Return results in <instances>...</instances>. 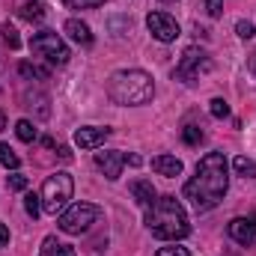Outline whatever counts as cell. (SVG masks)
<instances>
[{"label": "cell", "mask_w": 256, "mask_h": 256, "mask_svg": "<svg viewBox=\"0 0 256 256\" xmlns=\"http://www.w3.org/2000/svg\"><path fill=\"white\" fill-rule=\"evenodd\" d=\"M230 188V167L224 152H206L196 164L194 179L185 185V200H191L196 212H212Z\"/></svg>", "instance_id": "obj_1"}, {"label": "cell", "mask_w": 256, "mask_h": 256, "mask_svg": "<svg viewBox=\"0 0 256 256\" xmlns=\"http://www.w3.org/2000/svg\"><path fill=\"white\" fill-rule=\"evenodd\" d=\"M146 230L155 238L179 242L191 232V224H188V214H185V208L176 196H158L146 208Z\"/></svg>", "instance_id": "obj_2"}, {"label": "cell", "mask_w": 256, "mask_h": 256, "mask_svg": "<svg viewBox=\"0 0 256 256\" xmlns=\"http://www.w3.org/2000/svg\"><path fill=\"white\" fill-rule=\"evenodd\" d=\"M108 96H110V102H116L122 108H140V104L152 102L155 80L143 68H122V72H114L110 74Z\"/></svg>", "instance_id": "obj_3"}, {"label": "cell", "mask_w": 256, "mask_h": 256, "mask_svg": "<svg viewBox=\"0 0 256 256\" xmlns=\"http://www.w3.org/2000/svg\"><path fill=\"white\" fill-rule=\"evenodd\" d=\"M72 194H74V182H72L68 173H54V176H48L45 188H42V194H39V196H42V212L60 218L66 208H68Z\"/></svg>", "instance_id": "obj_4"}, {"label": "cell", "mask_w": 256, "mask_h": 256, "mask_svg": "<svg viewBox=\"0 0 256 256\" xmlns=\"http://www.w3.org/2000/svg\"><path fill=\"white\" fill-rule=\"evenodd\" d=\"M102 218V212H98V206H92V202H74V206H68L63 214H60V230H63L66 236H80V232H86L96 220Z\"/></svg>", "instance_id": "obj_5"}, {"label": "cell", "mask_w": 256, "mask_h": 256, "mask_svg": "<svg viewBox=\"0 0 256 256\" xmlns=\"http://www.w3.org/2000/svg\"><path fill=\"white\" fill-rule=\"evenodd\" d=\"M30 48H33V54L45 57L51 66H66L68 63V57H72V54H68V45L60 39V33H54V30H42V33H36L33 42H30Z\"/></svg>", "instance_id": "obj_6"}, {"label": "cell", "mask_w": 256, "mask_h": 256, "mask_svg": "<svg viewBox=\"0 0 256 256\" xmlns=\"http://www.w3.org/2000/svg\"><path fill=\"white\" fill-rule=\"evenodd\" d=\"M212 68V60H208V54L206 51H200V48H188L185 54H182V63L176 66V72H173V78L176 80H182V84H194L202 72H208Z\"/></svg>", "instance_id": "obj_7"}, {"label": "cell", "mask_w": 256, "mask_h": 256, "mask_svg": "<svg viewBox=\"0 0 256 256\" xmlns=\"http://www.w3.org/2000/svg\"><path fill=\"white\" fill-rule=\"evenodd\" d=\"M146 27H149V33L158 39V42H176L179 39V21L173 18V15H167V12H149L146 15Z\"/></svg>", "instance_id": "obj_8"}, {"label": "cell", "mask_w": 256, "mask_h": 256, "mask_svg": "<svg viewBox=\"0 0 256 256\" xmlns=\"http://www.w3.org/2000/svg\"><path fill=\"white\" fill-rule=\"evenodd\" d=\"M226 232H230V238L238 242V244L256 242V214H250V218H232V220L226 224Z\"/></svg>", "instance_id": "obj_9"}, {"label": "cell", "mask_w": 256, "mask_h": 256, "mask_svg": "<svg viewBox=\"0 0 256 256\" xmlns=\"http://www.w3.org/2000/svg\"><path fill=\"white\" fill-rule=\"evenodd\" d=\"M96 167L104 173V179L116 182L122 176V167H126V155L122 152H96Z\"/></svg>", "instance_id": "obj_10"}, {"label": "cell", "mask_w": 256, "mask_h": 256, "mask_svg": "<svg viewBox=\"0 0 256 256\" xmlns=\"http://www.w3.org/2000/svg\"><path fill=\"white\" fill-rule=\"evenodd\" d=\"M110 137V128L104 126H84V128H78L74 131V143L80 146V149H98L104 140Z\"/></svg>", "instance_id": "obj_11"}, {"label": "cell", "mask_w": 256, "mask_h": 256, "mask_svg": "<svg viewBox=\"0 0 256 256\" xmlns=\"http://www.w3.org/2000/svg\"><path fill=\"white\" fill-rule=\"evenodd\" d=\"M152 170H155L158 176L173 179V176L182 173V161H179L176 155H155V158H152Z\"/></svg>", "instance_id": "obj_12"}, {"label": "cell", "mask_w": 256, "mask_h": 256, "mask_svg": "<svg viewBox=\"0 0 256 256\" xmlns=\"http://www.w3.org/2000/svg\"><path fill=\"white\" fill-rule=\"evenodd\" d=\"M63 30L68 33L72 42H78V45H92V30H90V24H84V21H78V18H68Z\"/></svg>", "instance_id": "obj_13"}, {"label": "cell", "mask_w": 256, "mask_h": 256, "mask_svg": "<svg viewBox=\"0 0 256 256\" xmlns=\"http://www.w3.org/2000/svg\"><path fill=\"white\" fill-rule=\"evenodd\" d=\"M131 196L143 206V208H149L155 200H158V194L152 188V182H146V179H137V182H131Z\"/></svg>", "instance_id": "obj_14"}, {"label": "cell", "mask_w": 256, "mask_h": 256, "mask_svg": "<svg viewBox=\"0 0 256 256\" xmlns=\"http://www.w3.org/2000/svg\"><path fill=\"white\" fill-rule=\"evenodd\" d=\"M42 256H74V248L57 242L54 236H48V238L42 242Z\"/></svg>", "instance_id": "obj_15"}, {"label": "cell", "mask_w": 256, "mask_h": 256, "mask_svg": "<svg viewBox=\"0 0 256 256\" xmlns=\"http://www.w3.org/2000/svg\"><path fill=\"white\" fill-rule=\"evenodd\" d=\"M232 167H236V173H238V176H244V179H256V161H254V158L238 155V158L232 161Z\"/></svg>", "instance_id": "obj_16"}, {"label": "cell", "mask_w": 256, "mask_h": 256, "mask_svg": "<svg viewBox=\"0 0 256 256\" xmlns=\"http://www.w3.org/2000/svg\"><path fill=\"white\" fill-rule=\"evenodd\" d=\"M18 74H21V78H27V80H48V68L33 66V63H21V66H18Z\"/></svg>", "instance_id": "obj_17"}, {"label": "cell", "mask_w": 256, "mask_h": 256, "mask_svg": "<svg viewBox=\"0 0 256 256\" xmlns=\"http://www.w3.org/2000/svg\"><path fill=\"white\" fill-rule=\"evenodd\" d=\"M15 134H18V140H24V143H33L39 131H36V126H33L30 120H18V122H15Z\"/></svg>", "instance_id": "obj_18"}, {"label": "cell", "mask_w": 256, "mask_h": 256, "mask_svg": "<svg viewBox=\"0 0 256 256\" xmlns=\"http://www.w3.org/2000/svg\"><path fill=\"white\" fill-rule=\"evenodd\" d=\"M0 164H3L6 170H18V164H21V158L15 155V149H12V146H6V143H0Z\"/></svg>", "instance_id": "obj_19"}, {"label": "cell", "mask_w": 256, "mask_h": 256, "mask_svg": "<svg viewBox=\"0 0 256 256\" xmlns=\"http://www.w3.org/2000/svg\"><path fill=\"white\" fill-rule=\"evenodd\" d=\"M42 15H45V6L36 3V0H30V3L21 6V18H27V21H39Z\"/></svg>", "instance_id": "obj_20"}, {"label": "cell", "mask_w": 256, "mask_h": 256, "mask_svg": "<svg viewBox=\"0 0 256 256\" xmlns=\"http://www.w3.org/2000/svg\"><path fill=\"white\" fill-rule=\"evenodd\" d=\"M182 140H185L188 146H200V143H202V128L188 122V126L182 128Z\"/></svg>", "instance_id": "obj_21"}, {"label": "cell", "mask_w": 256, "mask_h": 256, "mask_svg": "<svg viewBox=\"0 0 256 256\" xmlns=\"http://www.w3.org/2000/svg\"><path fill=\"white\" fill-rule=\"evenodd\" d=\"M208 114H212L214 120H226V116H230V104H226L224 98H212V102H208Z\"/></svg>", "instance_id": "obj_22"}, {"label": "cell", "mask_w": 256, "mask_h": 256, "mask_svg": "<svg viewBox=\"0 0 256 256\" xmlns=\"http://www.w3.org/2000/svg\"><path fill=\"white\" fill-rule=\"evenodd\" d=\"M24 208H27L30 218H39V212H42V196H39V194H27V196H24Z\"/></svg>", "instance_id": "obj_23"}, {"label": "cell", "mask_w": 256, "mask_h": 256, "mask_svg": "<svg viewBox=\"0 0 256 256\" xmlns=\"http://www.w3.org/2000/svg\"><path fill=\"white\" fill-rule=\"evenodd\" d=\"M0 33H3V42H6V45H9L12 51H15V48H21V39H18V30H15L12 24H3V30H0Z\"/></svg>", "instance_id": "obj_24"}, {"label": "cell", "mask_w": 256, "mask_h": 256, "mask_svg": "<svg viewBox=\"0 0 256 256\" xmlns=\"http://www.w3.org/2000/svg\"><path fill=\"white\" fill-rule=\"evenodd\" d=\"M236 33H238L242 39H254L256 36V24L254 21H238V24H236Z\"/></svg>", "instance_id": "obj_25"}, {"label": "cell", "mask_w": 256, "mask_h": 256, "mask_svg": "<svg viewBox=\"0 0 256 256\" xmlns=\"http://www.w3.org/2000/svg\"><path fill=\"white\" fill-rule=\"evenodd\" d=\"M68 9H96V6H102L104 0H63Z\"/></svg>", "instance_id": "obj_26"}, {"label": "cell", "mask_w": 256, "mask_h": 256, "mask_svg": "<svg viewBox=\"0 0 256 256\" xmlns=\"http://www.w3.org/2000/svg\"><path fill=\"white\" fill-rule=\"evenodd\" d=\"M9 188H12V191H24V188H27V176L12 173V176H9Z\"/></svg>", "instance_id": "obj_27"}, {"label": "cell", "mask_w": 256, "mask_h": 256, "mask_svg": "<svg viewBox=\"0 0 256 256\" xmlns=\"http://www.w3.org/2000/svg\"><path fill=\"white\" fill-rule=\"evenodd\" d=\"M206 9L212 18H220L224 15V0H206Z\"/></svg>", "instance_id": "obj_28"}, {"label": "cell", "mask_w": 256, "mask_h": 256, "mask_svg": "<svg viewBox=\"0 0 256 256\" xmlns=\"http://www.w3.org/2000/svg\"><path fill=\"white\" fill-rule=\"evenodd\" d=\"M155 256H191V254H188V248H179V244H173V248H161Z\"/></svg>", "instance_id": "obj_29"}, {"label": "cell", "mask_w": 256, "mask_h": 256, "mask_svg": "<svg viewBox=\"0 0 256 256\" xmlns=\"http://www.w3.org/2000/svg\"><path fill=\"white\" fill-rule=\"evenodd\" d=\"M9 244V230H6V224H0V248H6Z\"/></svg>", "instance_id": "obj_30"}, {"label": "cell", "mask_w": 256, "mask_h": 256, "mask_svg": "<svg viewBox=\"0 0 256 256\" xmlns=\"http://www.w3.org/2000/svg\"><path fill=\"white\" fill-rule=\"evenodd\" d=\"M60 158H63V161H72V149H68V146H60Z\"/></svg>", "instance_id": "obj_31"}, {"label": "cell", "mask_w": 256, "mask_h": 256, "mask_svg": "<svg viewBox=\"0 0 256 256\" xmlns=\"http://www.w3.org/2000/svg\"><path fill=\"white\" fill-rule=\"evenodd\" d=\"M250 72H254V74H256V51H254V54H250Z\"/></svg>", "instance_id": "obj_32"}, {"label": "cell", "mask_w": 256, "mask_h": 256, "mask_svg": "<svg viewBox=\"0 0 256 256\" xmlns=\"http://www.w3.org/2000/svg\"><path fill=\"white\" fill-rule=\"evenodd\" d=\"M6 128V116H3V110H0V131Z\"/></svg>", "instance_id": "obj_33"}, {"label": "cell", "mask_w": 256, "mask_h": 256, "mask_svg": "<svg viewBox=\"0 0 256 256\" xmlns=\"http://www.w3.org/2000/svg\"><path fill=\"white\" fill-rule=\"evenodd\" d=\"M164 3H173V0H164Z\"/></svg>", "instance_id": "obj_34"}]
</instances>
